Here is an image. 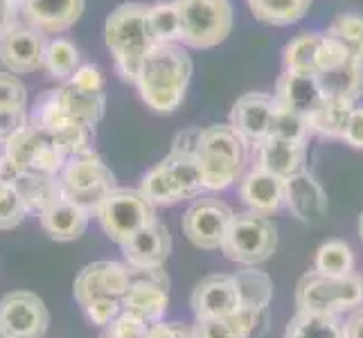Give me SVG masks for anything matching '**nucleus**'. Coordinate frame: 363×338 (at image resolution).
<instances>
[{
  "mask_svg": "<svg viewBox=\"0 0 363 338\" xmlns=\"http://www.w3.org/2000/svg\"><path fill=\"white\" fill-rule=\"evenodd\" d=\"M192 77V59L179 43H156L138 72V93L156 113H174L185 99Z\"/></svg>",
  "mask_w": 363,
  "mask_h": 338,
  "instance_id": "1",
  "label": "nucleus"
},
{
  "mask_svg": "<svg viewBox=\"0 0 363 338\" xmlns=\"http://www.w3.org/2000/svg\"><path fill=\"white\" fill-rule=\"evenodd\" d=\"M104 41L116 61L118 74L129 84H135L145 57L156 45L149 28V7L127 3L108 14L104 25Z\"/></svg>",
  "mask_w": 363,
  "mask_h": 338,
  "instance_id": "2",
  "label": "nucleus"
},
{
  "mask_svg": "<svg viewBox=\"0 0 363 338\" xmlns=\"http://www.w3.org/2000/svg\"><path fill=\"white\" fill-rule=\"evenodd\" d=\"M248 142L233 129V124H212L201 131L196 158L203 169V185L208 192L230 187L242 176L246 165Z\"/></svg>",
  "mask_w": 363,
  "mask_h": 338,
  "instance_id": "3",
  "label": "nucleus"
},
{
  "mask_svg": "<svg viewBox=\"0 0 363 338\" xmlns=\"http://www.w3.org/2000/svg\"><path fill=\"white\" fill-rule=\"evenodd\" d=\"M363 303V275L350 273L332 278L311 269L296 284V309L311 314H336L354 309Z\"/></svg>",
  "mask_w": 363,
  "mask_h": 338,
  "instance_id": "4",
  "label": "nucleus"
},
{
  "mask_svg": "<svg viewBox=\"0 0 363 338\" xmlns=\"http://www.w3.org/2000/svg\"><path fill=\"white\" fill-rule=\"evenodd\" d=\"M61 196L66 201L84 208L86 212L99 210L104 198L116 190V174L95 152L70 156L59 171Z\"/></svg>",
  "mask_w": 363,
  "mask_h": 338,
  "instance_id": "5",
  "label": "nucleus"
},
{
  "mask_svg": "<svg viewBox=\"0 0 363 338\" xmlns=\"http://www.w3.org/2000/svg\"><path fill=\"white\" fill-rule=\"evenodd\" d=\"M275 248H278V230L271 217L246 210L233 215L221 253L237 264L257 266L275 253Z\"/></svg>",
  "mask_w": 363,
  "mask_h": 338,
  "instance_id": "6",
  "label": "nucleus"
},
{
  "mask_svg": "<svg viewBox=\"0 0 363 338\" xmlns=\"http://www.w3.org/2000/svg\"><path fill=\"white\" fill-rule=\"evenodd\" d=\"M181 18V43L208 50L226 41L233 30L230 0H174Z\"/></svg>",
  "mask_w": 363,
  "mask_h": 338,
  "instance_id": "7",
  "label": "nucleus"
},
{
  "mask_svg": "<svg viewBox=\"0 0 363 338\" xmlns=\"http://www.w3.org/2000/svg\"><path fill=\"white\" fill-rule=\"evenodd\" d=\"M95 217L108 240L118 246L127 244L131 237L158 221L156 205L140 190H129V187H116L102 201Z\"/></svg>",
  "mask_w": 363,
  "mask_h": 338,
  "instance_id": "8",
  "label": "nucleus"
},
{
  "mask_svg": "<svg viewBox=\"0 0 363 338\" xmlns=\"http://www.w3.org/2000/svg\"><path fill=\"white\" fill-rule=\"evenodd\" d=\"M30 124L52 135L68 158L93 152L95 127L70 116V113L66 111V106L61 104L57 89L43 93L39 99H36L34 111L30 116Z\"/></svg>",
  "mask_w": 363,
  "mask_h": 338,
  "instance_id": "9",
  "label": "nucleus"
},
{
  "mask_svg": "<svg viewBox=\"0 0 363 338\" xmlns=\"http://www.w3.org/2000/svg\"><path fill=\"white\" fill-rule=\"evenodd\" d=\"M129 266V264H127ZM131 284L122 295V311L145 322H158L169 309V278L162 266L138 269L129 266Z\"/></svg>",
  "mask_w": 363,
  "mask_h": 338,
  "instance_id": "10",
  "label": "nucleus"
},
{
  "mask_svg": "<svg viewBox=\"0 0 363 338\" xmlns=\"http://www.w3.org/2000/svg\"><path fill=\"white\" fill-rule=\"evenodd\" d=\"M235 212L219 198H196L183 215V235L201 250H217L223 244Z\"/></svg>",
  "mask_w": 363,
  "mask_h": 338,
  "instance_id": "11",
  "label": "nucleus"
},
{
  "mask_svg": "<svg viewBox=\"0 0 363 338\" xmlns=\"http://www.w3.org/2000/svg\"><path fill=\"white\" fill-rule=\"evenodd\" d=\"M50 314L32 291H11L0 298V332L7 338H43Z\"/></svg>",
  "mask_w": 363,
  "mask_h": 338,
  "instance_id": "12",
  "label": "nucleus"
},
{
  "mask_svg": "<svg viewBox=\"0 0 363 338\" xmlns=\"http://www.w3.org/2000/svg\"><path fill=\"white\" fill-rule=\"evenodd\" d=\"M131 284L127 261H93L86 264L72 284V295L77 305H86L97 298H120Z\"/></svg>",
  "mask_w": 363,
  "mask_h": 338,
  "instance_id": "13",
  "label": "nucleus"
},
{
  "mask_svg": "<svg viewBox=\"0 0 363 338\" xmlns=\"http://www.w3.org/2000/svg\"><path fill=\"white\" fill-rule=\"evenodd\" d=\"M190 307L194 311V318H223L233 316L242 309L240 284L235 275L215 273L194 286Z\"/></svg>",
  "mask_w": 363,
  "mask_h": 338,
  "instance_id": "14",
  "label": "nucleus"
},
{
  "mask_svg": "<svg viewBox=\"0 0 363 338\" xmlns=\"http://www.w3.org/2000/svg\"><path fill=\"white\" fill-rule=\"evenodd\" d=\"M45 50L48 39L43 32L30 28V25H18L0 41V61L9 72L30 74L43 68Z\"/></svg>",
  "mask_w": 363,
  "mask_h": 338,
  "instance_id": "15",
  "label": "nucleus"
},
{
  "mask_svg": "<svg viewBox=\"0 0 363 338\" xmlns=\"http://www.w3.org/2000/svg\"><path fill=\"white\" fill-rule=\"evenodd\" d=\"M275 99L269 93H246L233 104L230 124L248 145L257 147L271 133Z\"/></svg>",
  "mask_w": 363,
  "mask_h": 338,
  "instance_id": "16",
  "label": "nucleus"
},
{
  "mask_svg": "<svg viewBox=\"0 0 363 338\" xmlns=\"http://www.w3.org/2000/svg\"><path fill=\"white\" fill-rule=\"evenodd\" d=\"M273 99L278 106L291 108L309 118L311 113L325 102V95H323L316 72L284 68V72L278 77V81H275Z\"/></svg>",
  "mask_w": 363,
  "mask_h": 338,
  "instance_id": "17",
  "label": "nucleus"
},
{
  "mask_svg": "<svg viewBox=\"0 0 363 338\" xmlns=\"http://www.w3.org/2000/svg\"><path fill=\"white\" fill-rule=\"evenodd\" d=\"M86 0H21L25 25L43 34H59L72 28L84 14Z\"/></svg>",
  "mask_w": 363,
  "mask_h": 338,
  "instance_id": "18",
  "label": "nucleus"
},
{
  "mask_svg": "<svg viewBox=\"0 0 363 338\" xmlns=\"http://www.w3.org/2000/svg\"><path fill=\"white\" fill-rule=\"evenodd\" d=\"M284 205L303 223H316L328 212V194L309 171H298L284 181Z\"/></svg>",
  "mask_w": 363,
  "mask_h": 338,
  "instance_id": "19",
  "label": "nucleus"
},
{
  "mask_svg": "<svg viewBox=\"0 0 363 338\" xmlns=\"http://www.w3.org/2000/svg\"><path fill=\"white\" fill-rule=\"evenodd\" d=\"M122 255L129 266L138 269H156L167 261L172 253V235L165 223L154 221L140 230L127 244H122Z\"/></svg>",
  "mask_w": 363,
  "mask_h": 338,
  "instance_id": "20",
  "label": "nucleus"
},
{
  "mask_svg": "<svg viewBox=\"0 0 363 338\" xmlns=\"http://www.w3.org/2000/svg\"><path fill=\"white\" fill-rule=\"evenodd\" d=\"M257 167L271 171L280 179H289L294 174L303 171L307 160V142L282 140V137L269 135L255 147Z\"/></svg>",
  "mask_w": 363,
  "mask_h": 338,
  "instance_id": "21",
  "label": "nucleus"
},
{
  "mask_svg": "<svg viewBox=\"0 0 363 338\" xmlns=\"http://www.w3.org/2000/svg\"><path fill=\"white\" fill-rule=\"evenodd\" d=\"M284 181L286 179H280L271 171L255 167L242 179L240 196L248 205V210L271 217L284 205Z\"/></svg>",
  "mask_w": 363,
  "mask_h": 338,
  "instance_id": "22",
  "label": "nucleus"
},
{
  "mask_svg": "<svg viewBox=\"0 0 363 338\" xmlns=\"http://www.w3.org/2000/svg\"><path fill=\"white\" fill-rule=\"evenodd\" d=\"M91 217H93L91 212H86L84 208L74 205L61 196L59 201H55L45 212H41L39 221L50 240L74 242L86 232V228H89Z\"/></svg>",
  "mask_w": 363,
  "mask_h": 338,
  "instance_id": "23",
  "label": "nucleus"
},
{
  "mask_svg": "<svg viewBox=\"0 0 363 338\" xmlns=\"http://www.w3.org/2000/svg\"><path fill=\"white\" fill-rule=\"evenodd\" d=\"M318 84L325 97L357 102L363 97V59L347 57L341 64L318 70Z\"/></svg>",
  "mask_w": 363,
  "mask_h": 338,
  "instance_id": "24",
  "label": "nucleus"
},
{
  "mask_svg": "<svg viewBox=\"0 0 363 338\" xmlns=\"http://www.w3.org/2000/svg\"><path fill=\"white\" fill-rule=\"evenodd\" d=\"M257 325H262L259 316L248 309H240L237 314L223 318H196L192 334L194 338H250Z\"/></svg>",
  "mask_w": 363,
  "mask_h": 338,
  "instance_id": "25",
  "label": "nucleus"
},
{
  "mask_svg": "<svg viewBox=\"0 0 363 338\" xmlns=\"http://www.w3.org/2000/svg\"><path fill=\"white\" fill-rule=\"evenodd\" d=\"M57 95L70 116L91 124V127H97V122L104 116V106H106L104 91H89L68 79L61 89H57Z\"/></svg>",
  "mask_w": 363,
  "mask_h": 338,
  "instance_id": "26",
  "label": "nucleus"
},
{
  "mask_svg": "<svg viewBox=\"0 0 363 338\" xmlns=\"http://www.w3.org/2000/svg\"><path fill=\"white\" fill-rule=\"evenodd\" d=\"M23 196L28 215H41L50 205L61 198L59 176H48V174H30L23 171L21 176L11 183Z\"/></svg>",
  "mask_w": 363,
  "mask_h": 338,
  "instance_id": "27",
  "label": "nucleus"
},
{
  "mask_svg": "<svg viewBox=\"0 0 363 338\" xmlns=\"http://www.w3.org/2000/svg\"><path fill=\"white\" fill-rule=\"evenodd\" d=\"M284 338H345V322L336 314L296 311L286 322Z\"/></svg>",
  "mask_w": 363,
  "mask_h": 338,
  "instance_id": "28",
  "label": "nucleus"
},
{
  "mask_svg": "<svg viewBox=\"0 0 363 338\" xmlns=\"http://www.w3.org/2000/svg\"><path fill=\"white\" fill-rule=\"evenodd\" d=\"M237 284H240V295H242V309L253 311L255 316L264 322L267 311L271 305L273 295V282L267 273L255 271V269H244L235 273Z\"/></svg>",
  "mask_w": 363,
  "mask_h": 338,
  "instance_id": "29",
  "label": "nucleus"
},
{
  "mask_svg": "<svg viewBox=\"0 0 363 338\" xmlns=\"http://www.w3.org/2000/svg\"><path fill=\"white\" fill-rule=\"evenodd\" d=\"M140 192L152 201L154 205H177L185 201V194L181 190V185L177 176L172 174L165 160H160L156 167L149 169L143 181H140Z\"/></svg>",
  "mask_w": 363,
  "mask_h": 338,
  "instance_id": "30",
  "label": "nucleus"
},
{
  "mask_svg": "<svg viewBox=\"0 0 363 338\" xmlns=\"http://www.w3.org/2000/svg\"><path fill=\"white\" fill-rule=\"evenodd\" d=\"M354 108V102H347V99L325 97V102L309 116V127L314 133H320L325 137H341L343 140V133Z\"/></svg>",
  "mask_w": 363,
  "mask_h": 338,
  "instance_id": "31",
  "label": "nucleus"
},
{
  "mask_svg": "<svg viewBox=\"0 0 363 338\" xmlns=\"http://www.w3.org/2000/svg\"><path fill=\"white\" fill-rule=\"evenodd\" d=\"M248 7L259 23L284 28L305 18L311 0H248Z\"/></svg>",
  "mask_w": 363,
  "mask_h": 338,
  "instance_id": "32",
  "label": "nucleus"
},
{
  "mask_svg": "<svg viewBox=\"0 0 363 338\" xmlns=\"http://www.w3.org/2000/svg\"><path fill=\"white\" fill-rule=\"evenodd\" d=\"M314 271L332 278H343V275L354 273V253L347 242L343 240H328L318 246L314 257Z\"/></svg>",
  "mask_w": 363,
  "mask_h": 338,
  "instance_id": "33",
  "label": "nucleus"
},
{
  "mask_svg": "<svg viewBox=\"0 0 363 338\" xmlns=\"http://www.w3.org/2000/svg\"><path fill=\"white\" fill-rule=\"evenodd\" d=\"M165 162H167V167L172 169L174 176H177L181 190L185 194V201H187V198H196L199 194L206 190V185H203V169H201V162H199L196 154L169 152Z\"/></svg>",
  "mask_w": 363,
  "mask_h": 338,
  "instance_id": "34",
  "label": "nucleus"
},
{
  "mask_svg": "<svg viewBox=\"0 0 363 338\" xmlns=\"http://www.w3.org/2000/svg\"><path fill=\"white\" fill-rule=\"evenodd\" d=\"M320 41H323V34H316V32L298 34L296 39L286 43L284 52H282L284 68L316 72V57H318Z\"/></svg>",
  "mask_w": 363,
  "mask_h": 338,
  "instance_id": "35",
  "label": "nucleus"
},
{
  "mask_svg": "<svg viewBox=\"0 0 363 338\" xmlns=\"http://www.w3.org/2000/svg\"><path fill=\"white\" fill-rule=\"evenodd\" d=\"M43 68L48 70V74L52 79H70L74 70L79 68V50L68 39L48 41Z\"/></svg>",
  "mask_w": 363,
  "mask_h": 338,
  "instance_id": "36",
  "label": "nucleus"
},
{
  "mask_svg": "<svg viewBox=\"0 0 363 338\" xmlns=\"http://www.w3.org/2000/svg\"><path fill=\"white\" fill-rule=\"evenodd\" d=\"M149 28H152L156 43L181 41V18L177 3H158L149 7Z\"/></svg>",
  "mask_w": 363,
  "mask_h": 338,
  "instance_id": "37",
  "label": "nucleus"
},
{
  "mask_svg": "<svg viewBox=\"0 0 363 338\" xmlns=\"http://www.w3.org/2000/svg\"><path fill=\"white\" fill-rule=\"evenodd\" d=\"M311 133H314V131H311V127H309V118L307 116L275 104V113H273V122H271V133L269 135L282 137V140H294V142H309Z\"/></svg>",
  "mask_w": 363,
  "mask_h": 338,
  "instance_id": "38",
  "label": "nucleus"
},
{
  "mask_svg": "<svg viewBox=\"0 0 363 338\" xmlns=\"http://www.w3.org/2000/svg\"><path fill=\"white\" fill-rule=\"evenodd\" d=\"M325 36L339 41L352 57L363 59V16H359V14L339 16L328 28Z\"/></svg>",
  "mask_w": 363,
  "mask_h": 338,
  "instance_id": "39",
  "label": "nucleus"
},
{
  "mask_svg": "<svg viewBox=\"0 0 363 338\" xmlns=\"http://www.w3.org/2000/svg\"><path fill=\"white\" fill-rule=\"evenodd\" d=\"M28 217L23 196L14 185H9L5 192H0V230H11L21 225Z\"/></svg>",
  "mask_w": 363,
  "mask_h": 338,
  "instance_id": "40",
  "label": "nucleus"
},
{
  "mask_svg": "<svg viewBox=\"0 0 363 338\" xmlns=\"http://www.w3.org/2000/svg\"><path fill=\"white\" fill-rule=\"evenodd\" d=\"M84 311L86 320L97 327H106L122 314V300L120 298H97L79 307Z\"/></svg>",
  "mask_w": 363,
  "mask_h": 338,
  "instance_id": "41",
  "label": "nucleus"
},
{
  "mask_svg": "<svg viewBox=\"0 0 363 338\" xmlns=\"http://www.w3.org/2000/svg\"><path fill=\"white\" fill-rule=\"evenodd\" d=\"M147 334H149V322L122 311L113 322L102 327V336L99 338H147Z\"/></svg>",
  "mask_w": 363,
  "mask_h": 338,
  "instance_id": "42",
  "label": "nucleus"
},
{
  "mask_svg": "<svg viewBox=\"0 0 363 338\" xmlns=\"http://www.w3.org/2000/svg\"><path fill=\"white\" fill-rule=\"evenodd\" d=\"M28 91L14 72H0V108H25Z\"/></svg>",
  "mask_w": 363,
  "mask_h": 338,
  "instance_id": "43",
  "label": "nucleus"
},
{
  "mask_svg": "<svg viewBox=\"0 0 363 338\" xmlns=\"http://www.w3.org/2000/svg\"><path fill=\"white\" fill-rule=\"evenodd\" d=\"M30 127V116L25 108H0V147Z\"/></svg>",
  "mask_w": 363,
  "mask_h": 338,
  "instance_id": "44",
  "label": "nucleus"
},
{
  "mask_svg": "<svg viewBox=\"0 0 363 338\" xmlns=\"http://www.w3.org/2000/svg\"><path fill=\"white\" fill-rule=\"evenodd\" d=\"M147 338H194L192 327L190 325H183V322H165V320H158L149 325V334Z\"/></svg>",
  "mask_w": 363,
  "mask_h": 338,
  "instance_id": "45",
  "label": "nucleus"
},
{
  "mask_svg": "<svg viewBox=\"0 0 363 338\" xmlns=\"http://www.w3.org/2000/svg\"><path fill=\"white\" fill-rule=\"evenodd\" d=\"M70 81L84 86V89H89V91H104V77H102V72H99V68L93 64L79 66L70 77Z\"/></svg>",
  "mask_w": 363,
  "mask_h": 338,
  "instance_id": "46",
  "label": "nucleus"
},
{
  "mask_svg": "<svg viewBox=\"0 0 363 338\" xmlns=\"http://www.w3.org/2000/svg\"><path fill=\"white\" fill-rule=\"evenodd\" d=\"M18 18H21V9L16 0H0V41L5 36L18 28Z\"/></svg>",
  "mask_w": 363,
  "mask_h": 338,
  "instance_id": "47",
  "label": "nucleus"
},
{
  "mask_svg": "<svg viewBox=\"0 0 363 338\" xmlns=\"http://www.w3.org/2000/svg\"><path fill=\"white\" fill-rule=\"evenodd\" d=\"M343 142L352 149H363V108H354L350 116L347 129L343 133Z\"/></svg>",
  "mask_w": 363,
  "mask_h": 338,
  "instance_id": "48",
  "label": "nucleus"
},
{
  "mask_svg": "<svg viewBox=\"0 0 363 338\" xmlns=\"http://www.w3.org/2000/svg\"><path fill=\"white\" fill-rule=\"evenodd\" d=\"M201 131L203 129H187V131H181L177 137H174L172 152H177V154H196L199 140H201Z\"/></svg>",
  "mask_w": 363,
  "mask_h": 338,
  "instance_id": "49",
  "label": "nucleus"
},
{
  "mask_svg": "<svg viewBox=\"0 0 363 338\" xmlns=\"http://www.w3.org/2000/svg\"><path fill=\"white\" fill-rule=\"evenodd\" d=\"M345 338H363V307L345 320Z\"/></svg>",
  "mask_w": 363,
  "mask_h": 338,
  "instance_id": "50",
  "label": "nucleus"
},
{
  "mask_svg": "<svg viewBox=\"0 0 363 338\" xmlns=\"http://www.w3.org/2000/svg\"><path fill=\"white\" fill-rule=\"evenodd\" d=\"M359 237H361V242H363V212L359 215Z\"/></svg>",
  "mask_w": 363,
  "mask_h": 338,
  "instance_id": "51",
  "label": "nucleus"
},
{
  "mask_svg": "<svg viewBox=\"0 0 363 338\" xmlns=\"http://www.w3.org/2000/svg\"><path fill=\"white\" fill-rule=\"evenodd\" d=\"M0 338H7V336H5V334H3V332H0Z\"/></svg>",
  "mask_w": 363,
  "mask_h": 338,
  "instance_id": "52",
  "label": "nucleus"
},
{
  "mask_svg": "<svg viewBox=\"0 0 363 338\" xmlns=\"http://www.w3.org/2000/svg\"><path fill=\"white\" fill-rule=\"evenodd\" d=\"M16 3H21V0H16Z\"/></svg>",
  "mask_w": 363,
  "mask_h": 338,
  "instance_id": "53",
  "label": "nucleus"
}]
</instances>
